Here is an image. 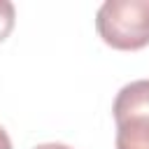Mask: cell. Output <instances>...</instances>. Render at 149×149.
<instances>
[{
    "instance_id": "cell-1",
    "label": "cell",
    "mask_w": 149,
    "mask_h": 149,
    "mask_svg": "<svg viewBox=\"0 0 149 149\" xmlns=\"http://www.w3.org/2000/svg\"><path fill=\"white\" fill-rule=\"evenodd\" d=\"M95 28L105 44L135 51L149 44V0H105L95 14Z\"/></svg>"
},
{
    "instance_id": "cell-2",
    "label": "cell",
    "mask_w": 149,
    "mask_h": 149,
    "mask_svg": "<svg viewBox=\"0 0 149 149\" xmlns=\"http://www.w3.org/2000/svg\"><path fill=\"white\" fill-rule=\"evenodd\" d=\"M114 119H128V116H149V79H135L126 84L114 100Z\"/></svg>"
},
{
    "instance_id": "cell-3",
    "label": "cell",
    "mask_w": 149,
    "mask_h": 149,
    "mask_svg": "<svg viewBox=\"0 0 149 149\" xmlns=\"http://www.w3.org/2000/svg\"><path fill=\"white\" fill-rule=\"evenodd\" d=\"M116 149H149V116L116 121Z\"/></svg>"
},
{
    "instance_id": "cell-5",
    "label": "cell",
    "mask_w": 149,
    "mask_h": 149,
    "mask_svg": "<svg viewBox=\"0 0 149 149\" xmlns=\"http://www.w3.org/2000/svg\"><path fill=\"white\" fill-rule=\"evenodd\" d=\"M0 149H12V140H9V135L2 126H0Z\"/></svg>"
},
{
    "instance_id": "cell-6",
    "label": "cell",
    "mask_w": 149,
    "mask_h": 149,
    "mask_svg": "<svg viewBox=\"0 0 149 149\" xmlns=\"http://www.w3.org/2000/svg\"><path fill=\"white\" fill-rule=\"evenodd\" d=\"M35 149H72V147H68L63 142H44V144H37Z\"/></svg>"
},
{
    "instance_id": "cell-4",
    "label": "cell",
    "mask_w": 149,
    "mask_h": 149,
    "mask_svg": "<svg viewBox=\"0 0 149 149\" xmlns=\"http://www.w3.org/2000/svg\"><path fill=\"white\" fill-rule=\"evenodd\" d=\"M16 21V9L9 0H0V42L9 37L12 28Z\"/></svg>"
}]
</instances>
